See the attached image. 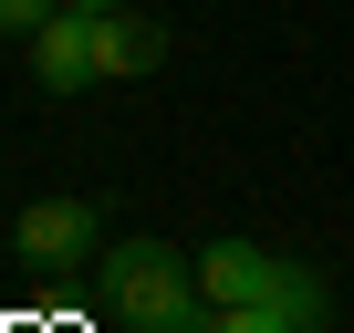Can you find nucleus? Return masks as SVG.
<instances>
[{"label": "nucleus", "instance_id": "f257e3e1", "mask_svg": "<svg viewBox=\"0 0 354 333\" xmlns=\"http://www.w3.org/2000/svg\"><path fill=\"white\" fill-rule=\"evenodd\" d=\"M104 302L136 323V333H167V323H188L209 292H198V250H167V240H125L104 250Z\"/></svg>", "mask_w": 354, "mask_h": 333}, {"label": "nucleus", "instance_id": "f03ea898", "mask_svg": "<svg viewBox=\"0 0 354 333\" xmlns=\"http://www.w3.org/2000/svg\"><path fill=\"white\" fill-rule=\"evenodd\" d=\"M11 250H21L32 271H73V260H94V209H84V198H32V209L11 219Z\"/></svg>", "mask_w": 354, "mask_h": 333}, {"label": "nucleus", "instance_id": "7ed1b4c3", "mask_svg": "<svg viewBox=\"0 0 354 333\" xmlns=\"http://www.w3.org/2000/svg\"><path fill=\"white\" fill-rule=\"evenodd\" d=\"M292 271H302V260H281V250H261V240H209V250H198V292H209V302H271V292H292Z\"/></svg>", "mask_w": 354, "mask_h": 333}, {"label": "nucleus", "instance_id": "20e7f679", "mask_svg": "<svg viewBox=\"0 0 354 333\" xmlns=\"http://www.w3.org/2000/svg\"><path fill=\"white\" fill-rule=\"evenodd\" d=\"M32 73H42V94L104 84V63H94V11H53V21L32 32Z\"/></svg>", "mask_w": 354, "mask_h": 333}, {"label": "nucleus", "instance_id": "39448f33", "mask_svg": "<svg viewBox=\"0 0 354 333\" xmlns=\"http://www.w3.org/2000/svg\"><path fill=\"white\" fill-rule=\"evenodd\" d=\"M94 63H104V84L156 73V63H167V21H146L136 0H125V11H94Z\"/></svg>", "mask_w": 354, "mask_h": 333}, {"label": "nucleus", "instance_id": "423d86ee", "mask_svg": "<svg viewBox=\"0 0 354 333\" xmlns=\"http://www.w3.org/2000/svg\"><path fill=\"white\" fill-rule=\"evenodd\" d=\"M323 323H333V302L313 271H292V292H271V302H219V333H323Z\"/></svg>", "mask_w": 354, "mask_h": 333}, {"label": "nucleus", "instance_id": "0eeeda50", "mask_svg": "<svg viewBox=\"0 0 354 333\" xmlns=\"http://www.w3.org/2000/svg\"><path fill=\"white\" fill-rule=\"evenodd\" d=\"M53 11H63V0H0V32H11V42H32Z\"/></svg>", "mask_w": 354, "mask_h": 333}, {"label": "nucleus", "instance_id": "6e6552de", "mask_svg": "<svg viewBox=\"0 0 354 333\" xmlns=\"http://www.w3.org/2000/svg\"><path fill=\"white\" fill-rule=\"evenodd\" d=\"M167 333H219V302H198L188 323H167Z\"/></svg>", "mask_w": 354, "mask_h": 333}, {"label": "nucleus", "instance_id": "1a4fd4ad", "mask_svg": "<svg viewBox=\"0 0 354 333\" xmlns=\"http://www.w3.org/2000/svg\"><path fill=\"white\" fill-rule=\"evenodd\" d=\"M63 11H125V0H63Z\"/></svg>", "mask_w": 354, "mask_h": 333}]
</instances>
